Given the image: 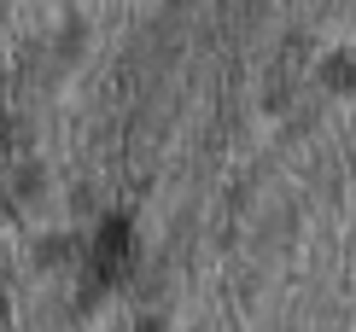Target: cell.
Here are the masks:
<instances>
[{
	"label": "cell",
	"mask_w": 356,
	"mask_h": 332,
	"mask_svg": "<svg viewBox=\"0 0 356 332\" xmlns=\"http://www.w3.org/2000/svg\"><path fill=\"white\" fill-rule=\"evenodd\" d=\"M129 256H135V233H129L123 216H111L106 228H99V239H94V280L99 285L123 280L129 274Z\"/></svg>",
	"instance_id": "1"
},
{
	"label": "cell",
	"mask_w": 356,
	"mask_h": 332,
	"mask_svg": "<svg viewBox=\"0 0 356 332\" xmlns=\"http://www.w3.org/2000/svg\"><path fill=\"white\" fill-rule=\"evenodd\" d=\"M321 76H327V88H350V82H356V65H350V58H327Z\"/></svg>",
	"instance_id": "2"
},
{
	"label": "cell",
	"mask_w": 356,
	"mask_h": 332,
	"mask_svg": "<svg viewBox=\"0 0 356 332\" xmlns=\"http://www.w3.org/2000/svg\"><path fill=\"white\" fill-rule=\"evenodd\" d=\"M140 332H164V326H140Z\"/></svg>",
	"instance_id": "3"
}]
</instances>
